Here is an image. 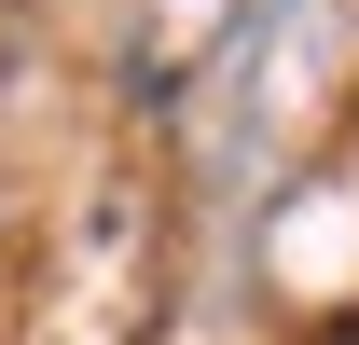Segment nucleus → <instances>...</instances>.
<instances>
[{
    "mask_svg": "<svg viewBox=\"0 0 359 345\" xmlns=\"http://www.w3.org/2000/svg\"><path fill=\"white\" fill-rule=\"evenodd\" d=\"M332 345H359V332H332Z\"/></svg>",
    "mask_w": 359,
    "mask_h": 345,
    "instance_id": "1",
    "label": "nucleus"
}]
</instances>
